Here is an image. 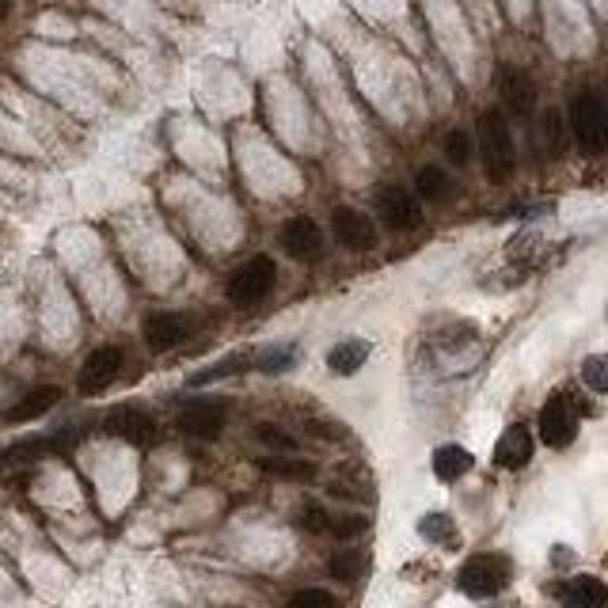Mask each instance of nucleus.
<instances>
[{
	"instance_id": "33",
	"label": "nucleus",
	"mask_w": 608,
	"mask_h": 608,
	"mask_svg": "<svg viewBox=\"0 0 608 608\" xmlns=\"http://www.w3.org/2000/svg\"><path fill=\"white\" fill-rule=\"evenodd\" d=\"M0 16H4V0H0Z\"/></svg>"
},
{
	"instance_id": "2",
	"label": "nucleus",
	"mask_w": 608,
	"mask_h": 608,
	"mask_svg": "<svg viewBox=\"0 0 608 608\" xmlns=\"http://www.w3.org/2000/svg\"><path fill=\"white\" fill-rule=\"evenodd\" d=\"M510 559L506 555H498V551H479L472 555L460 574H456V586L464 597H475V601H487V597H498L502 589L510 586Z\"/></svg>"
},
{
	"instance_id": "31",
	"label": "nucleus",
	"mask_w": 608,
	"mask_h": 608,
	"mask_svg": "<svg viewBox=\"0 0 608 608\" xmlns=\"http://www.w3.org/2000/svg\"><path fill=\"white\" fill-rule=\"evenodd\" d=\"M369 529V521L361 517V513H346V517H331V532L339 536V540H350V536H361V532Z\"/></svg>"
},
{
	"instance_id": "12",
	"label": "nucleus",
	"mask_w": 608,
	"mask_h": 608,
	"mask_svg": "<svg viewBox=\"0 0 608 608\" xmlns=\"http://www.w3.org/2000/svg\"><path fill=\"white\" fill-rule=\"evenodd\" d=\"M190 339V320L179 312H152L145 320V342L152 350H175Z\"/></svg>"
},
{
	"instance_id": "17",
	"label": "nucleus",
	"mask_w": 608,
	"mask_h": 608,
	"mask_svg": "<svg viewBox=\"0 0 608 608\" xmlns=\"http://www.w3.org/2000/svg\"><path fill=\"white\" fill-rule=\"evenodd\" d=\"M365 361H369V342L346 339V342H335V346H331V354H327V369H331V373H339V377H350V373H358Z\"/></svg>"
},
{
	"instance_id": "10",
	"label": "nucleus",
	"mask_w": 608,
	"mask_h": 608,
	"mask_svg": "<svg viewBox=\"0 0 608 608\" xmlns=\"http://www.w3.org/2000/svg\"><path fill=\"white\" fill-rule=\"evenodd\" d=\"M107 434L145 449V445L156 441V422H152V415L141 411V407H114L111 415H107Z\"/></svg>"
},
{
	"instance_id": "3",
	"label": "nucleus",
	"mask_w": 608,
	"mask_h": 608,
	"mask_svg": "<svg viewBox=\"0 0 608 608\" xmlns=\"http://www.w3.org/2000/svg\"><path fill=\"white\" fill-rule=\"evenodd\" d=\"M570 133L589 156L608 152V107L597 92H578L570 99Z\"/></svg>"
},
{
	"instance_id": "5",
	"label": "nucleus",
	"mask_w": 608,
	"mask_h": 608,
	"mask_svg": "<svg viewBox=\"0 0 608 608\" xmlns=\"http://www.w3.org/2000/svg\"><path fill=\"white\" fill-rule=\"evenodd\" d=\"M122 346H95L92 354L84 358L80 365V373H76V388H80V396H99V392H107L114 384V377L122 373Z\"/></svg>"
},
{
	"instance_id": "7",
	"label": "nucleus",
	"mask_w": 608,
	"mask_h": 608,
	"mask_svg": "<svg viewBox=\"0 0 608 608\" xmlns=\"http://www.w3.org/2000/svg\"><path fill=\"white\" fill-rule=\"evenodd\" d=\"M225 411L228 399H190L183 415H179V430L190 437H202V441H213L225 430Z\"/></svg>"
},
{
	"instance_id": "28",
	"label": "nucleus",
	"mask_w": 608,
	"mask_h": 608,
	"mask_svg": "<svg viewBox=\"0 0 608 608\" xmlns=\"http://www.w3.org/2000/svg\"><path fill=\"white\" fill-rule=\"evenodd\" d=\"M540 133H544V145H548L551 156H563V118L548 111L540 118Z\"/></svg>"
},
{
	"instance_id": "9",
	"label": "nucleus",
	"mask_w": 608,
	"mask_h": 608,
	"mask_svg": "<svg viewBox=\"0 0 608 608\" xmlns=\"http://www.w3.org/2000/svg\"><path fill=\"white\" fill-rule=\"evenodd\" d=\"M377 213H380V221H384L388 228H396V232L422 225V206H418L415 194H411V190H403V187H380Z\"/></svg>"
},
{
	"instance_id": "15",
	"label": "nucleus",
	"mask_w": 608,
	"mask_h": 608,
	"mask_svg": "<svg viewBox=\"0 0 608 608\" xmlns=\"http://www.w3.org/2000/svg\"><path fill=\"white\" fill-rule=\"evenodd\" d=\"M559 597H563V608H608V586L593 574L570 578Z\"/></svg>"
},
{
	"instance_id": "21",
	"label": "nucleus",
	"mask_w": 608,
	"mask_h": 608,
	"mask_svg": "<svg viewBox=\"0 0 608 608\" xmlns=\"http://www.w3.org/2000/svg\"><path fill=\"white\" fill-rule=\"evenodd\" d=\"M415 187H418V194H422L426 202H441V198H449V194H453V183H449V175H445L441 168H434V164L418 168Z\"/></svg>"
},
{
	"instance_id": "8",
	"label": "nucleus",
	"mask_w": 608,
	"mask_h": 608,
	"mask_svg": "<svg viewBox=\"0 0 608 608\" xmlns=\"http://www.w3.org/2000/svg\"><path fill=\"white\" fill-rule=\"evenodd\" d=\"M331 232H335V240H339L342 247H350V251H369V247L377 244L373 217H365V213L354 206H339L331 213Z\"/></svg>"
},
{
	"instance_id": "24",
	"label": "nucleus",
	"mask_w": 608,
	"mask_h": 608,
	"mask_svg": "<svg viewBox=\"0 0 608 608\" xmlns=\"http://www.w3.org/2000/svg\"><path fill=\"white\" fill-rule=\"evenodd\" d=\"M582 384L589 392L605 396L608 392V354H593V358L582 361Z\"/></svg>"
},
{
	"instance_id": "20",
	"label": "nucleus",
	"mask_w": 608,
	"mask_h": 608,
	"mask_svg": "<svg viewBox=\"0 0 608 608\" xmlns=\"http://www.w3.org/2000/svg\"><path fill=\"white\" fill-rule=\"evenodd\" d=\"M259 468L274 479H293V483H304V479L316 475V468L308 460H297V456H266V460H259Z\"/></svg>"
},
{
	"instance_id": "27",
	"label": "nucleus",
	"mask_w": 608,
	"mask_h": 608,
	"mask_svg": "<svg viewBox=\"0 0 608 608\" xmlns=\"http://www.w3.org/2000/svg\"><path fill=\"white\" fill-rule=\"evenodd\" d=\"M293 361H297L293 346H270L266 354H259V358H255V365H259L263 373H282V369H289Z\"/></svg>"
},
{
	"instance_id": "1",
	"label": "nucleus",
	"mask_w": 608,
	"mask_h": 608,
	"mask_svg": "<svg viewBox=\"0 0 608 608\" xmlns=\"http://www.w3.org/2000/svg\"><path fill=\"white\" fill-rule=\"evenodd\" d=\"M475 149L483 156V168L491 183H506L517 168V145H513L510 122L502 111H483L475 126Z\"/></svg>"
},
{
	"instance_id": "13",
	"label": "nucleus",
	"mask_w": 608,
	"mask_h": 608,
	"mask_svg": "<svg viewBox=\"0 0 608 608\" xmlns=\"http://www.w3.org/2000/svg\"><path fill=\"white\" fill-rule=\"evenodd\" d=\"M532 434L529 426H510L506 434L498 437V445H494V464L498 468H506V472H517V468H525L532 460Z\"/></svg>"
},
{
	"instance_id": "23",
	"label": "nucleus",
	"mask_w": 608,
	"mask_h": 608,
	"mask_svg": "<svg viewBox=\"0 0 608 608\" xmlns=\"http://www.w3.org/2000/svg\"><path fill=\"white\" fill-rule=\"evenodd\" d=\"M247 365H251V354H232V358L217 361V365H209V369H202L198 377H190V384H209V380H221V377H236V373H244Z\"/></svg>"
},
{
	"instance_id": "29",
	"label": "nucleus",
	"mask_w": 608,
	"mask_h": 608,
	"mask_svg": "<svg viewBox=\"0 0 608 608\" xmlns=\"http://www.w3.org/2000/svg\"><path fill=\"white\" fill-rule=\"evenodd\" d=\"M289 608H339V601L327 589H297L289 597Z\"/></svg>"
},
{
	"instance_id": "19",
	"label": "nucleus",
	"mask_w": 608,
	"mask_h": 608,
	"mask_svg": "<svg viewBox=\"0 0 608 608\" xmlns=\"http://www.w3.org/2000/svg\"><path fill=\"white\" fill-rule=\"evenodd\" d=\"M57 449V437H27V441H16V445H8L4 453H0V464L4 468H16V464H31L38 456L54 453Z\"/></svg>"
},
{
	"instance_id": "11",
	"label": "nucleus",
	"mask_w": 608,
	"mask_h": 608,
	"mask_svg": "<svg viewBox=\"0 0 608 608\" xmlns=\"http://www.w3.org/2000/svg\"><path fill=\"white\" fill-rule=\"evenodd\" d=\"M282 251L289 259H316L323 251V232L312 217H293L282 225Z\"/></svg>"
},
{
	"instance_id": "16",
	"label": "nucleus",
	"mask_w": 608,
	"mask_h": 608,
	"mask_svg": "<svg viewBox=\"0 0 608 608\" xmlns=\"http://www.w3.org/2000/svg\"><path fill=\"white\" fill-rule=\"evenodd\" d=\"M57 399H61V392L57 388H35V392H27V396L19 399L16 407H8V415H4V422H31V418L38 415H50L57 407Z\"/></svg>"
},
{
	"instance_id": "30",
	"label": "nucleus",
	"mask_w": 608,
	"mask_h": 608,
	"mask_svg": "<svg viewBox=\"0 0 608 608\" xmlns=\"http://www.w3.org/2000/svg\"><path fill=\"white\" fill-rule=\"evenodd\" d=\"M255 437H259L263 445H270L274 453H285V456H289L293 449H297V441L285 434V430H278V426H259V430H255Z\"/></svg>"
},
{
	"instance_id": "22",
	"label": "nucleus",
	"mask_w": 608,
	"mask_h": 608,
	"mask_svg": "<svg viewBox=\"0 0 608 608\" xmlns=\"http://www.w3.org/2000/svg\"><path fill=\"white\" fill-rule=\"evenodd\" d=\"M418 532L430 540V544H456V525L449 513H426L422 521H418Z\"/></svg>"
},
{
	"instance_id": "4",
	"label": "nucleus",
	"mask_w": 608,
	"mask_h": 608,
	"mask_svg": "<svg viewBox=\"0 0 608 608\" xmlns=\"http://www.w3.org/2000/svg\"><path fill=\"white\" fill-rule=\"evenodd\" d=\"M274 282H278L274 259H270V255H255V259H247V263L228 278V301L236 304V308H251V304L270 297Z\"/></svg>"
},
{
	"instance_id": "26",
	"label": "nucleus",
	"mask_w": 608,
	"mask_h": 608,
	"mask_svg": "<svg viewBox=\"0 0 608 608\" xmlns=\"http://www.w3.org/2000/svg\"><path fill=\"white\" fill-rule=\"evenodd\" d=\"M472 152H475V145H472V137L464 130H453L449 137H445V156L453 160L456 168H464L468 160H472Z\"/></svg>"
},
{
	"instance_id": "14",
	"label": "nucleus",
	"mask_w": 608,
	"mask_h": 608,
	"mask_svg": "<svg viewBox=\"0 0 608 608\" xmlns=\"http://www.w3.org/2000/svg\"><path fill=\"white\" fill-rule=\"evenodd\" d=\"M502 103H506L517 118H529V114L536 111V84L529 80V73L502 69Z\"/></svg>"
},
{
	"instance_id": "25",
	"label": "nucleus",
	"mask_w": 608,
	"mask_h": 608,
	"mask_svg": "<svg viewBox=\"0 0 608 608\" xmlns=\"http://www.w3.org/2000/svg\"><path fill=\"white\" fill-rule=\"evenodd\" d=\"M361 570H365V555H361V551H342V555H335V559H331V574H335V578H342V582H354V578H361Z\"/></svg>"
},
{
	"instance_id": "6",
	"label": "nucleus",
	"mask_w": 608,
	"mask_h": 608,
	"mask_svg": "<svg viewBox=\"0 0 608 608\" xmlns=\"http://www.w3.org/2000/svg\"><path fill=\"white\" fill-rule=\"evenodd\" d=\"M578 437V411L570 407L567 396H551L540 411V441L548 449H567Z\"/></svg>"
},
{
	"instance_id": "32",
	"label": "nucleus",
	"mask_w": 608,
	"mask_h": 608,
	"mask_svg": "<svg viewBox=\"0 0 608 608\" xmlns=\"http://www.w3.org/2000/svg\"><path fill=\"white\" fill-rule=\"evenodd\" d=\"M301 525L308 532H323V529H331V517H327V510H323V506H316V502H304Z\"/></svg>"
},
{
	"instance_id": "18",
	"label": "nucleus",
	"mask_w": 608,
	"mask_h": 608,
	"mask_svg": "<svg viewBox=\"0 0 608 608\" xmlns=\"http://www.w3.org/2000/svg\"><path fill=\"white\" fill-rule=\"evenodd\" d=\"M472 453L464 449V445H441L434 453V475L441 479V483H456L460 475L472 472Z\"/></svg>"
}]
</instances>
